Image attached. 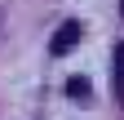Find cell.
Returning <instances> with one entry per match:
<instances>
[{
    "instance_id": "obj_1",
    "label": "cell",
    "mask_w": 124,
    "mask_h": 120,
    "mask_svg": "<svg viewBox=\"0 0 124 120\" xmlns=\"http://www.w3.org/2000/svg\"><path fill=\"white\" fill-rule=\"evenodd\" d=\"M75 44H80V22H62L58 31H53V44H49V49L53 53H71Z\"/></svg>"
},
{
    "instance_id": "obj_2",
    "label": "cell",
    "mask_w": 124,
    "mask_h": 120,
    "mask_svg": "<svg viewBox=\"0 0 124 120\" xmlns=\"http://www.w3.org/2000/svg\"><path fill=\"white\" fill-rule=\"evenodd\" d=\"M111 89H115V102L124 107V40L115 44V80H111Z\"/></svg>"
},
{
    "instance_id": "obj_3",
    "label": "cell",
    "mask_w": 124,
    "mask_h": 120,
    "mask_svg": "<svg viewBox=\"0 0 124 120\" xmlns=\"http://www.w3.org/2000/svg\"><path fill=\"white\" fill-rule=\"evenodd\" d=\"M67 94H71V98H89V80H71Z\"/></svg>"
},
{
    "instance_id": "obj_4",
    "label": "cell",
    "mask_w": 124,
    "mask_h": 120,
    "mask_svg": "<svg viewBox=\"0 0 124 120\" xmlns=\"http://www.w3.org/2000/svg\"><path fill=\"white\" fill-rule=\"evenodd\" d=\"M120 9H124V5H120Z\"/></svg>"
}]
</instances>
